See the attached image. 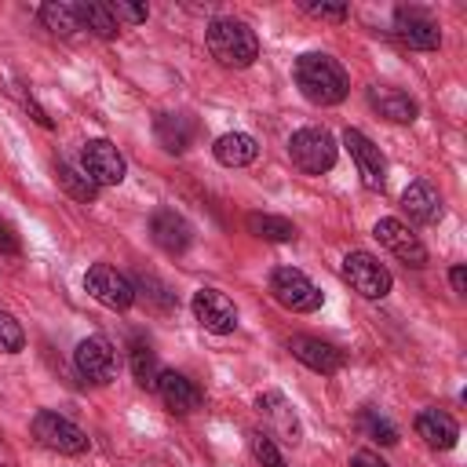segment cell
Listing matches in <instances>:
<instances>
[{"instance_id":"cell-34","label":"cell","mask_w":467,"mask_h":467,"mask_svg":"<svg viewBox=\"0 0 467 467\" xmlns=\"http://www.w3.org/2000/svg\"><path fill=\"white\" fill-rule=\"evenodd\" d=\"M0 252H7V255H18V252H22L18 234H15L11 223H4V219H0Z\"/></svg>"},{"instance_id":"cell-3","label":"cell","mask_w":467,"mask_h":467,"mask_svg":"<svg viewBox=\"0 0 467 467\" xmlns=\"http://www.w3.org/2000/svg\"><path fill=\"white\" fill-rule=\"evenodd\" d=\"M270 296H274L277 306H285L292 314H314L325 303V292L296 266H277L270 274Z\"/></svg>"},{"instance_id":"cell-4","label":"cell","mask_w":467,"mask_h":467,"mask_svg":"<svg viewBox=\"0 0 467 467\" xmlns=\"http://www.w3.org/2000/svg\"><path fill=\"white\" fill-rule=\"evenodd\" d=\"M29 431H33V438H36L44 449H51V452H58V456H84V452L91 449L88 431H80L73 420L51 412V409H40V412L33 416Z\"/></svg>"},{"instance_id":"cell-16","label":"cell","mask_w":467,"mask_h":467,"mask_svg":"<svg viewBox=\"0 0 467 467\" xmlns=\"http://www.w3.org/2000/svg\"><path fill=\"white\" fill-rule=\"evenodd\" d=\"M201 135V124L190 113H157L153 120V139L161 142L164 153H186Z\"/></svg>"},{"instance_id":"cell-33","label":"cell","mask_w":467,"mask_h":467,"mask_svg":"<svg viewBox=\"0 0 467 467\" xmlns=\"http://www.w3.org/2000/svg\"><path fill=\"white\" fill-rule=\"evenodd\" d=\"M299 7H303L310 18H321V22H347V15H350L347 4H314V0H303Z\"/></svg>"},{"instance_id":"cell-28","label":"cell","mask_w":467,"mask_h":467,"mask_svg":"<svg viewBox=\"0 0 467 467\" xmlns=\"http://www.w3.org/2000/svg\"><path fill=\"white\" fill-rule=\"evenodd\" d=\"M358 431H361L365 438L379 441V445H394V441H398V427H394L387 416H379L376 409H361V412H358Z\"/></svg>"},{"instance_id":"cell-23","label":"cell","mask_w":467,"mask_h":467,"mask_svg":"<svg viewBox=\"0 0 467 467\" xmlns=\"http://www.w3.org/2000/svg\"><path fill=\"white\" fill-rule=\"evenodd\" d=\"M40 22H44V29H51L62 40H73V36L84 33L80 15H77V4H69V0H47V4H40Z\"/></svg>"},{"instance_id":"cell-9","label":"cell","mask_w":467,"mask_h":467,"mask_svg":"<svg viewBox=\"0 0 467 467\" xmlns=\"http://www.w3.org/2000/svg\"><path fill=\"white\" fill-rule=\"evenodd\" d=\"M190 310L193 317L201 321L204 332H215V336H230L237 328V306L226 292L219 288H197L193 299H190Z\"/></svg>"},{"instance_id":"cell-8","label":"cell","mask_w":467,"mask_h":467,"mask_svg":"<svg viewBox=\"0 0 467 467\" xmlns=\"http://www.w3.org/2000/svg\"><path fill=\"white\" fill-rule=\"evenodd\" d=\"M84 288H88L91 299H99V303L109 306V310H128V306L135 303V285H131L117 266H109V263L88 266Z\"/></svg>"},{"instance_id":"cell-7","label":"cell","mask_w":467,"mask_h":467,"mask_svg":"<svg viewBox=\"0 0 467 467\" xmlns=\"http://www.w3.org/2000/svg\"><path fill=\"white\" fill-rule=\"evenodd\" d=\"M80 168L95 186H120L128 175V161L109 139H88L80 150Z\"/></svg>"},{"instance_id":"cell-35","label":"cell","mask_w":467,"mask_h":467,"mask_svg":"<svg viewBox=\"0 0 467 467\" xmlns=\"http://www.w3.org/2000/svg\"><path fill=\"white\" fill-rule=\"evenodd\" d=\"M350 467H390V463L379 460V452H372V449H358V452L350 456Z\"/></svg>"},{"instance_id":"cell-17","label":"cell","mask_w":467,"mask_h":467,"mask_svg":"<svg viewBox=\"0 0 467 467\" xmlns=\"http://www.w3.org/2000/svg\"><path fill=\"white\" fill-rule=\"evenodd\" d=\"M288 350H292V358L296 361H303L310 372H321V376H332V372H339L343 368V350H336L332 343H325V339H314V336H292L288 339Z\"/></svg>"},{"instance_id":"cell-31","label":"cell","mask_w":467,"mask_h":467,"mask_svg":"<svg viewBox=\"0 0 467 467\" xmlns=\"http://www.w3.org/2000/svg\"><path fill=\"white\" fill-rule=\"evenodd\" d=\"M139 288H142V296L157 306V310H175V292H168L157 277H150V274H142L139 277Z\"/></svg>"},{"instance_id":"cell-30","label":"cell","mask_w":467,"mask_h":467,"mask_svg":"<svg viewBox=\"0 0 467 467\" xmlns=\"http://www.w3.org/2000/svg\"><path fill=\"white\" fill-rule=\"evenodd\" d=\"M252 456H255L263 467H285L281 449H277V445H274V438H270V434H263V431H252Z\"/></svg>"},{"instance_id":"cell-5","label":"cell","mask_w":467,"mask_h":467,"mask_svg":"<svg viewBox=\"0 0 467 467\" xmlns=\"http://www.w3.org/2000/svg\"><path fill=\"white\" fill-rule=\"evenodd\" d=\"M288 157L303 175H321L336 164V139L325 128H299L288 139Z\"/></svg>"},{"instance_id":"cell-20","label":"cell","mask_w":467,"mask_h":467,"mask_svg":"<svg viewBox=\"0 0 467 467\" xmlns=\"http://www.w3.org/2000/svg\"><path fill=\"white\" fill-rule=\"evenodd\" d=\"M412 427L431 449H452L460 441V423L441 409H420Z\"/></svg>"},{"instance_id":"cell-21","label":"cell","mask_w":467,"mask_h":467,"mask_svg":"<svg viewBox=\"0 0 467 467\" xmlns=\"http://www.w3.org/2000/svg\"><path fill=\"white\" fill-rule=\"evenodd\" d=\"M368 102H372V109H376L379 117H387L390 124H412L416 113H420L416 99H412L409 91H401V88H368Z\"/></svg>"},{"instance_id":"cell-2","label":"cell","mask_w":467,"mask_h":467,"mask_svg":"<svg viewBox=\"0 0 467 467\" xmlns=\"http://www.w3.org/2000/svg\"><path fill=\"white\" fill-rule=\"evenodd\" d=\"M204 44L212 51V58L226 69H244L259 58V36L248 22L241 18H212L204 29Z\"/></svg>"},{"instance_id":"cell-29","label":"cell","mask_w":467,"mask_h":467,"mask_svg":"<svg viewBox=\"0 0 467 467\" xmlns=\"http://www.w3.org/2000/svg\"><path fill=\"white\" fill-rule=\"evenodd\" d=\"M26 347V328L15 314L0 310V354H18Z\"/></svg>"},{"instance_id":"cell-11","label":"cell","mask_w":467,"mask_h":467,"mask_svg":"<svg viewBox=\"0 0 467 467\" xmlns=\"http://www.w3.org/2000/svg\"><path fill=\"white\" fill-rule=\"evenodd\" d=\"M390 33L398 36V44H405L412 51H438V44H441V29L423 7H398Z\"/></svg>"},{"instance_id":"cell-14","label":"cell","mask_w":467,"mask_h":467,"mask_svg":"<svg viewBox=\"0 0 467 467\" xmlns=\"http://www.w3.org/2000/svg\"><path fill=\"white\" fill-rule=\"evenodd\" d=\"M153 390L161 394L164 409L175 412V416H190V412H197V409L204 405V390H201L186 372H175V368H161Z\"/></svg>"},{"instance_id":"cell-10","label":"cell","mask_w":467,"mask_h":467,"mask_svg":"<svg viewBox=\"0 0 467 467\" xmlns=\"http://www.w3.org/2000/svg\"><path fill=\"white\" fill-rule=\"evenodd\" d=\"M73 361H77V372L88 379V383H109L117 379V347L106 339V336H88L77 343L73 350Z\"/></svg>"},{"instance_id":"cell-26","label":"cell","mask_w":467,"mask_h":467,"mask_svg":"<svg viewBox=\"0 0 467 467\" xmlns=\"http://www.w3.org/2000/svg\"><path fill=\"white\" fill-rule=\"evenodd\" d=\"M128 361H131V376H135V383L146 387V390H153V387H157V376H161L153 347H150L146 339H131V354H128Z\"/></svg>"},{"instance_id":"cell-1","label":"cell","mask_w":467,"mask_h":467,"mask_svg":"<svg viewBox=\"0 0 467 467\" xmlns=\"http://www.w3.org/2000/svg\"><path fill=\"white\" fill-rule=\"evenodd\" d=\"M292 73H296V84H299L303 99H310L314 106H339L350 91L347 69L325 51H303L296 58Z\"/></svg>"},{"instance_id":"cell-24","label":"cell","mask_w":467,"mask_h":467,"mask_svg":"<svg viewBox=\"0 0 467 467\" xmlns=\"http://www.w3.org/2000/svg\"><path fill=\"white\" fill-rule=\"evenodd\" d=\"M77 15H80V26H84L91 36H99V40H113V36L120 33V26H117V18L109 15V4H106V0H80V4H77Z\"/></svg>"},{"instance_id":"cell-19","label":"cell","mask_w":467,"mask_h":467,"mask_svg":"<svg viewBox=\"0 0 467 467\" xmlns=\"http://www.w3.org/2000/svg\"><path fill=\"white\" fill-rule=\"evenodd\" d=\"M401 212H405L412 223L431 226V223L441 219V193H438L431 182L416 179V182H409L405 193H401Z\"/></svg>"},{"instance_id":"cell-25","label":"cell","mask_w":467,"mask_h":467,"mask_svg":"<svg viewBox=\"0 0 467 467\" xmlns=\"http://www.w3.org/2000/svg\"><path fill=\"white\" fill-rule=\"evenodd\" d=\"M244 226H248V234H255V237H263V241H274V244H288V241H296V223L285 219V215L252 212V215L244 219Z\"/></svg>"},{"instance_id":"cell-6","label":"cell","mask_w":467,"mask_h":467,"mask_svg":"<svg viewBox=\"0 0 467 467\" xmlns=\"http://www.w3.org/2000/svg\"><path fill=\"white\" fill-rule=\"evenodd\" d=\"M343 281L361 296V299H383L394 285L390 270L372 255V252H347L343 255Z\"/></svg>"},{"instance_id":"cell-13","label":"cell","mask_w":467,"mask_h":467,"mask_svg":"<svg viewBox=\"0 0 467 467\" xmlns=\"http://www.w3.org/2000/svg\"><path fill=\"white\" fill-rule=\"evenodd\" d=\"M343 146H347V153L354 157L361 182H365L368 190H383V182H387V161H383L379 146H376L365 131H358V128H347V131H343Z\"/></svg>"},{"instance_id":"cell-22","label":"cell","mask_w":467,"mask_h":467,"mask_svg":"<svg viewBox=\"0 0 467 467\" xmlns=\"http://www.w3.org/2000/svg\"><path fill=\"white\" fill-rule=\"evenodd\" d=\"M212 153H215V161H219L223 168H248V164L259 157V142H255V135H248V131H226V135L215 139Z\"/></svg>"},{"instance_id":"cell-12","label":"cell","mask_w":467,"mask_h":467,"mask_svg":"<svg viewBox=\"0 0 467 467\" xmlns=\"http://www.w3.org/2000/svg\"><path fill=\"white\" fill-rule=\"evenodd\" d=\"M372 237H376L394 259H401L405 266H423V263H427V248H423V241L409 230V223H401V219H394V215L379 219V223L372 226Z\"/></svg>"},{"instance_id":"cell-32","label":"cell","mask_w":467,"mask_h":467,"mask_svg":"<svg viewBox=\"0 0 467 467\" xmlns=\"http://www.w3.org/2000/svg\"><path fill=\"white\" fill-rule=\"evenodd\" d=\"M109 15L117 18V26H120V22L139 26V22L150 18V7H146V4H128V0H109Z\"/></svg>"},{"instance_id":"cell-18","label":"cell","mask_w":467,"mask_h":467,"mask_svg":"<svg viewBox=\"0 0 467 467\" xmlns=\"http://www.w3.org/2000/svg\"><path fill=\"white\" fill-rule=\"evenodd\" d=\"M255 409L270 420V427L277 431V438H285V441H299L303 438V427H299V416H296V409H292V401L281 394V390H263L259 398H255Z\"/></svg>"},{"instance_id":"cell-15","label":"cell","mask_w":467,"mask_h":467,"mask_svg":"<svg viewBox=\"0 0 467 467\" xmlns=\"http://www.w3.org/2000/svg\"><path fill=\"white\" fill-rule=\"evenodd\" d=\"M150 237H153V244H157L161 252L182 255V252L190 248V241H193V230H190V223H186L175 208H157V212L150 215Z\"/></svg>"},{"instance_id":"cell-27","label":"cell","mask_w":467,"mask_h":467,"mask_svg":"<svg viewBox=\"0 0 467 467\" xmlns=\"http://www.w3.org/2000/svg\"><path fill=\"white\" fill-rule=\"evenodd\" d=\"M55 175H58V186H62L69 197H77V201H84V204H91V201L99 197V186L84 175V168H73L69 161H58Z\"/></svg>"},{"instance_id":"cell-36","label":"cell","mask_w":467,"mask_h":467,"mask_svg":"<svg viewBox=\"0 0 467 467\" xmlns=\"http://www.w3.org/2000/svg\"><path fill=\"white\" fill-rule=\"evenodd\" d=\"M449 281H452V292H456V296H467V270H463L460 263L449 270Z\"/></svg>"}]
</instances>
